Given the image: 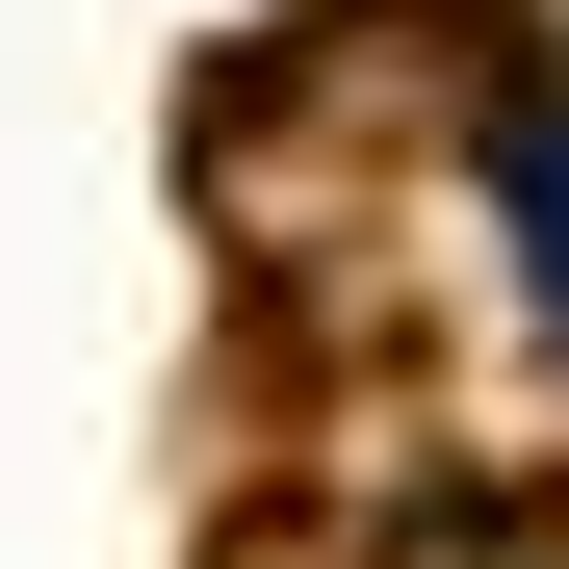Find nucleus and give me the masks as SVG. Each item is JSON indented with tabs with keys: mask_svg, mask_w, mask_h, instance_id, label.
Masks as SVG:
<instances>
[{
	"mask_svg": "<svg viewBox=\"0 0 569 569\" xmlns=\"http://www.w3.org/2000/svg\"><path fill=\"white\" fill-rule=\"evenodd\" d=\"M492 233H518L543 337H569V78H518V104H492Z\"/></svg>",
	"mask_w": 569,
	"mask_h": 569,
	"instance_id": "f257e3e1",
	"label": "nucleus"
}]
</instances>
